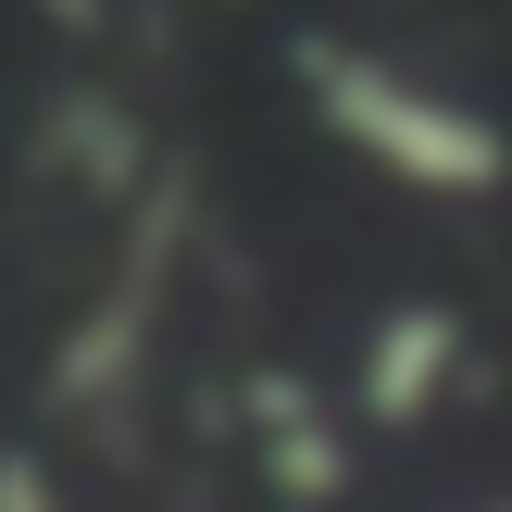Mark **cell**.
Instances as JSON below:
<instances>
[{
	"instance_id": "1",
	"label": "cell",
	"mask_w": 512,
	"mask_h": 512,
	"mask_svg": "<svg viewBox=\"0 0 512 512\" xmlns=\"http://www.w3.org/2000/svg\"><path fill=\"white\" fill-rule=\"evenodd\" d=\"M300 100H313V125H325L363 175H388V188H413V200H500V188H512L500 113L463 100L450 75L400 63V50L300 38Z\"/></svg>"
},
{
	"instance_id": "2",
	"label": "cell",
	"mask_w": 512,
	"mask_h": 512,
	"mask_svg": "<svg viewBox=\"0 0 512 512\" xmlns=\"http://www.w3.org/2000/svg\"><path fill=\"white\" fill-rule=\"evenodd\" d=\"M463 363H475V338H463V313L450 300H400V313H375L363 325V363H350V425H425L450 388H463Z\"/></svg>"
},
{
	"instance_id": "3",
	"label": "cell",
	"mask_w": 512,
	"mask_h": 512,
	"mask_svg": "<svg viewBox=\"0 0 512 512\" xmlns=\"http://www.w3.org/2000/svg\"><path fill=\"white\" fill-rule=\"evenodd\" d=\"M250 425L275 438V475H288V500H338V413H313V388H300V375H263Z\"/></svg>"
},
{
	"instance_id": "4",
	"label": "cell",
	"mask_w": 512,
	"mask_h": 512,
	"mask_svg": "<svg viewBox=\"0 0 512 512\" xmlns=\"http://www.w3.org/2000/svg\"><path fill=\"white\" fill-rule=\"evenodd\" d=\"M475 512H512V488H500V500H475Z\"/></svg>"
}]
</instances>
